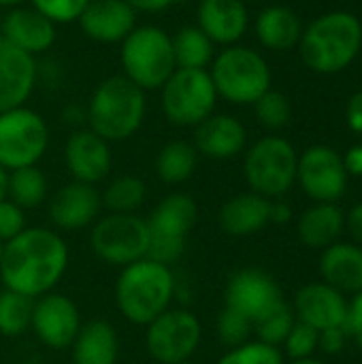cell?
<instances>
[{"label":"cell","mask_w":362,"mask_h":364,"mask_svg":"<svg viewBox=\"0 0 362 364\" xmlns=\"http://www.w3.org/2000/svg\"><path fill=\"white\" fill-rule=\"evenodd\" d=\"M346 232L352 237V243L362 247V200L346 213Z\"/></svg>","instance_id":"cell-44"},{"label":"cell","mask_w":362,"mask_h":364,"mask_svg":"<svg viewBox=\"0 0 362 364\" xmlns=\"http://www.w3.org/2000/svg\"><path fill=\"white\" fill-rule=\"evenodd\" d=\"M62 117H64V122H66V124H73V126H77V124H85V109H81V107H77V105L66 107V109H64V113H62Z\"/></svg>","instance_id":"cell-48"},{"label":"cell","mask_w":362,"mask_h":364,"mask_svg":"<svg viewBox=\"0 0 362 364\" xmlns=\"http://www.w3.org/2000/svg\"><path fill=\"white\" fill-rule=\"evenodd\" d=\"M137 13H160L173 6L177 0H126Z\"/></svg>","instance_id":"cell-46"},{"label":"cell","mask_w":362,"mask_h":364,"mask_svg":"<svg viewBox=\"0 0 362 364\" xmlns=\"http://www.w3.org/2000/svg\"><path fill=\"white\" fill-rule=\"evenodd\" d=\"M124 77H128L143 92L160 90L173 75L175 55L171 34L160 26H137L119 49Z\"/></svg>","instance_id":"cell-6"},{"label":"cell","mask_w":362,"mask_h":364,"mask_svg":"<svg viewBox=\"0 0 362 364\" xmlns=\"http://www.w3.org/2000/svg\"><path fill=\"white\" fill-rule=\"evenodd\" d=\"M341 158L350 177H362V145H352Z\"/></svg>","instance_id":"cell-45"},{"label":"cell","mask_w":362,"mask_h":364,"mask_svg":"<svg viewBox=\"0 0 362 364\" xmlns=\"http://www.w3.org/2000/svg\"><path fill=\"white\" fill-rule=\"evenodd\" d=\"M90 228L92 252L105 264L124 269L147 258L149 228L139 213H105Z\"/></svg>","instance_id":"cell-10"},{"label":"cell","mask_w":362,"mask_h":364,"mask_svg":"<svg viewBox=\"0 0 362 364\" xmlns=\"http://www.w3.org/2000/svg\"><path fill=\"white\" fill-rule=\"evenodd\" d=\"M284 303L280 284L262 269H241L230 275L224 288V307L250 320L252 326Z\"/></svg>","instance_id":"cell-14"},{"label":"cell","mask_w":362,"mask_h":364,"mask_svg":"<svg viewBox=\"0 0 362 364\" xmlns=\"http://www.w3.org/2000/svg\"><path fill=\"white\" fill-rule=\"evenodd\" d=\"M6 186H9V171L0 166V200L6 198Z\"/></svg>","instance_id":"cell-49"},{"label":"cell","mask_w":362,"mask_h":364,"mask_svg":"<svg viewBox=\"0 0 362 364\" xmlns=\"http://www.w3.org/2000/svg\"><path fill=\"white\" fill-rule=\"evenodd\" d=\"M30 2L38 13H43L55 26L79 21L81 13L90 4V0H30Z\"/></svg>","instance_id":"cell-39"},{"label":"cell","mask_w":362,"mask_h":364,"mask_svg":"<svg viewBox=\"0 0 362 364\" xmlns=\"http://www.w3.org/2000/svg\"><path fill=\"white\" fill-rule=\"evenodd\" d=\"M350 341V333H348V326H337V328H326L320 333V339H318V350L324 352L326 356H337L346 350Z\"/></svg>","instance_id":"cell-41"},{"label":"cell","mask_w":362,"mask_h":364,"mask_svg":"<svg viewBox=\"0 0 362 364\" xmlns=\"http://www.w3.org/2000/svg\"><path fill=\"white\" fill-rule=\"evenodd\" d=\"M201 156L211 160H230L247 145V130L241 119L226 113H211L194 128V143Z\"/></svg>","instance_id":"cell-23"},{"label":"cell","mask_w":362,"mask_h":364,"mask_svg":"<svg viewBox=\"0 0 362 364\" xmlns=\"http://www.w3.org/2000/svg\"><path fill=\"white\" fill-rule=\"evenodd\" d=\"M318 339H320V333L316 328H312V326H307V324L297 320L280 350L290 360L314 358V354L318 352Z\"/></svg>","instance_id":"cell-38"},{"label":"cell","mask_w":362,"mask_h":364,"mask_svg":"<svg viewBox=\"0 0 362 364\" xmlns=\"http://www.w3.org/2000/svg\"><path fill=\"white\" fill-rule=\"evenodd\" d=\"M348 333H350V339L356 343V348L362 352V292L352 296V301H350Z\"/></svg>","instance_id":"cell-42"},{"label":"cell","mask_w":362,"mask_h":364,"mask_svg":"<svg viewBox=\"0 0 362 364\" xmlns=\"http://www.w3.org/2000/svg\"><path fill=\"white\" fill-rule=\"evenodd\" d=\"M26 228H28L26 211L15 203H11L9 198L0 200V241L6 243L15 239L19 232H23Z\"/></svg>","instance_id":"cell-40"},{"label":"cell","mask_w":362,"mask_h":364,"mask_svg":"<svg viewBox=\"0 0 362 364\" xmlns=\"http://www.w3.org/2000/svg\"><path fill=\"white\" fill-rule=\"evenodd\" d=\"M218 105V92L209 68H175L160 87V107L169 124L196 128Z\"/></svg>","instance_id":"cell-8"},{"label":"cell","mask_w":362,"mask_h":364,"mask_svg":"<svg viewBox=\"0 0 362 364\" xmlns=\"http://www.w3.org/2000/svg\"><path fill=\"white\" fill-rule=\"evenodd\" d=\"M73 364H117L119 335L107 320H90L81 324L73 346Z\"/></svg>","instance_id":"cell-28"},{"label":"cell","mask_w":362,"mask_h":364,"mask_svg":"<svg viewBox=\"0 0 362 364\" xmlns=\"http://www.w3.org/2000/svg\"><path fill=\"white\" fill-rule=\"evenodd\" d=\"M0 30H2V15H0Z\"/></svg>","instance_id":"cell-53"},{"label":"cell","mask_w":362,"mask_h":364,"mask_svg":"<svg viewBox=\"0 0 362 364\" xmlns=\"http://www.w3.org/2000/svg\"><path fill=\"white\" fill-rule=\"evenodd\" d=\"M81 324L83 322H81L79 307L68 296L60 292H49L34 299L30 331L45 348L53 352L68 350Z\"/></svg>","instance_id":"cell-15"},{"label":"cell","mask_w":362,"mask_h":364,"mask_svg":"<svg viewBox=\"0 0 362 364\" xmlns=\"http://www.w3.org/2000/svg\"><path fill=\"white\" fill-rule=\"evenodd\" d=\"M147 115V96L124 75L102 79L85 107V126L107 143L126 141L139 132Z\"/></svg>","instance_id":"cell-4"},{"label":"cell","mask_w":362,"mask_h":364,"mask_svg":"<svg viewBox=\"0 0 362 364\" xmlns=\"http://www.w3.org/2000/svg\"><path fill=\"white\" fill-rule=\"evenodd\" d=\"M68 245L53 228H26L4 243L0 260L2 288L38 299L53 292L68 269Z\"/></svg>","instance_id":"cell-1"},{"label":"cell","mask_w":362,"mask_h":364,"mask_svg":"<svg viewBox=\"0 0 362 364\" xmlns=\"http://www.w3.org/2000/svg\"><path fill=\"white\" fill-rule=\"evenodd\" d=\"M346 232V213L337 203H314L297 222V237L309 250H326Z\"/></svg>","instance_id":"cell-26"},{"label":"cell","mask_w":362,"mask_h":364,"mask_svg":"<svg viewBox=\"0 0 362 364\" xmlns=\"http://www.w3.org/2000/svg\"><path fill=\"white\" fill-rule=\"evenodd\" d=\"M362 51L361 19L350 11H329L303 28L299 53L318 75H337L354 64Z\"/></svg>","instance_id":"cell-2"},{"label":"cell","mask_w":362,"mask_h":364,"mask_svg":"<svg viewBox=\"0 0 362 364\" xmlns=\"http://www.w3.org/2000/svg\"><path fill=\"white\" fill-rule=\"evenodd\" d=\"M361 30H362V19H361Z\"/></svg>","instance_id":"cell-55"},{"label":"cell","mask_w":362,"mask_h":364,"mask_svg":"<svg viewBox=\"0 0 362 364\" xmlns=\"http://www.w3.org/2000/svg\"><path fill=\"white\" fill-rule=\"evenodd\" d=\"M286 364H324L322 360H318V358H305V360H290V363Z\"/></svg>","instance_id":"cell-51"},{"label":"cell","mask_w":362,"mask_h":364,"mask_svg":"<svg viewBox=\"0 0 362 364\" xmlns=\"http://www.w3.org/2000/svg\"><path fill=\"white\" fill-rule=\"evenodd\" d=\"M77 23L96 43H122L137 28V11L126 0H90Z\"/></svg>","instance_id":"cell-20"},{"label":"cell","mask_w":362,"mask_h":364,"mask_svg":"<svg viewBox=\"0 0 362 364\" xmlns=\"http://www.w3.org/2000/svg\"><path fill=\"white\" fill-rule=\"evenodd\" d=\"M303 21L294 9L286 4L265 6L254 21V32L258 43L271 51H290L299 47L303 34Z\"/></svg>","instance_id":"cell-27"},{"label":"cell","mask_w":362,"mask_h":364,"mask_svg":"<svg viewBox=\"0 0 362 364\" xmlns=\"http://www.w3.org/2000/svg\"><path fill=\"white\" fill-rule=\"evenodd\" d=\"M102 211V198L96 186H87L81 181H70L58 188L49 203L47 215L58 232H79L90 228Z\"/></svg>","instance_id":"cell-16"},{"label":"cell","mask_w":362,"mask_h":364,"mask_svg":"<svg viewBox=\"0 0 362 364\" xmlns=\"http://www.w3.org/2000/svg\"><path fill=\"white\" fill-rule=\"evenodd\" d=\"M252 107H254L258 124L262 128L271 130V132H277V130H282V128H286L290 124L292 105H290L286 94H282V92L273 90V87L269 92H265Z\"/></svg>","instance_id":"cell-34"},{"label":"cell","mask_w":362,"mask_h":364,"mask_svg":"<svg viewBox=\"0 0 362 364\" xmlns=\"http://www.w3.org/2000/svg\"><path fill=\"white\" fill-rule=\"evenodd\" d=\"M297 164L299 154L288 139L280 134L258 139L245 151L243 160V175L250 192L269 200L284 198V194L297 183Z\"/></svg>","instance_id":"cell-7"},{"label":"cell","mask_w":362,"mask_h":364,"mask_svg":"<svg viewBox=\"0 0 362 364\" xmlns=\"http://www.w3.org/2000/svg\"><path fill=\"white\" fill-rule=\"evenodd\" d=\"M64 166L73 181L87 186L105 181L113 166L111 143L92 132L87 126L77 128L64 143Z\"/></svg>","instance_id":"cell-17"},{"label":"cell","mask_w":362,"mask_h":364,"mask_svg":"<svg viewBox=\"0 0 362 364\" xmlns=\"http://www.w3.org/2000/svg\"><path fill=\"white\" fill-rule=\"evenodd\" d=\"M23 2H26V0H0V9H6V11H11V9L23 6Z\"/></svg>","instance_id":"cell-50"},{"label":"cell","mask_w":362,"mask_h":364,"mask_svg":"<svg viewBox=\"0 0 362 364\" xmlns=\"http://www.w3.org/2000/svg\"><path fill=\"white\" fill-rule=\"evenodd\" d=\"M344 158L329 145H312L299 154L297 183L314 203H337L348 190Z\"/></svg>","instance_id":"cell-13"},{"label":"cell","mask_w":362,"mask_h":364,"mask_svg":"<svg viewBox=\"0 0 362 364\" xmlns=\"http://www.w3.org/2000/svg\"><path fill=\"white\" fill-rule=\"evenodd\" d=\"M55 23L49 21L34 6H17L2 15L0 38L9 41L17 49L30 53L32 58L47 53L55 43Z\"/></svg>","instance_id":"cell-21"},{"label":"cell","mask_w":362,"mask_h":364,"mask_svg":"<svg viewBox=\"0 0 362 364\" xmlns=\"http://www.w3.org/2000/svg\"><path fill=\"white\" fill-rule=\"evenodd\" d=\"M173 55L177 68H209L215 58V45L194 23L181 26L173 36Z\"/></svg>","instance_id":"cell-30"},{"label":"cell","mask_w":362,"mask_h":364,"mask_svg":"<svg viewBox=\"0 0 362 364\" xmlns=\"http://www.w3.org/2000/svg\"><path fill=\"white\" fill-rule=\"evenodd\" d=\"M49 147V128L41 113L17 107L0 113V166L11 171L36 166Z\"/></svg>","instance_id":"cell-11"},{"label":"cell","mask_w":362,"mask_h":364,"mask_svg":"<svg viewBox=\"0 0 362 364\" xmlns=\"http://www.w3.org/2000/svg\"><path fill=\"white\" fill-rule=\"evenodd\" d=\"M198 166V151L188 141H169L160 147L154 168L162 183L166 186H179L186 183Z\"/></svg>","instance_id":"cell-29"},{"label":"cell","mask_w":362,"mask_h":364,"mask_svg":"<svg viewBox=\"0 0 362 364\" xmlns=\"http://www.w3.org/2000/svg\"><path fill=\"white\" fill-rule=\"evenodd\" d=\"M346 124L354 134L362 136V92H356L348 98L346 105Z\"/></svg>","instance_id":"cell-43"},{"label":"cell","mask_w":362,"mask_h":364,"mask_svg":"<svg viewBox=\"0 0 362 364\" xmlns=\"http://www.w3.org/2000/svg\"><path fill=\"white\" fill-rule=\"evenodd\" d=\"M294 322H297V318H294L292 307L288 303H284L275 311H271L267 318H262L260 322L254 324L256 341H262V343L273 346V348H282V343L286 341Z\"/></svg>","instance_id":"cell-35"},{"label":"cell","mask_w":362,"mask_h":364,"mask_svg":"<svg viewBox=\"0 0 362 364\" xmlns=\"http://www.w3.org/2000/svg\"><path fill=\"white\" fill-rule=\"evenodd\" d=\"M211 81L218 98L230 105H254L265 92L271 90V66L262 53L245 45H230L215 53L209 66Z\"/></svg>","instance_id":"cell-5"},{"label":"cell","mask_w":362,"mask_h":364,"mask_svg":"<svg viewBox=\"0 0 362 364\" xmlns=\"http://www.w3.org/2000/svg\"><path fill=\"white\" fill-rule=\"evenodd\" d=\"M252 333H254L252 322L228 307H224L215 318V335H218L220 343L226 346L228 350L247 343Z\"/></svg>","instance_id":"cell-36"},{"label":"cell","mask_w":362,"mask_h":364,"mask_svg":"<svg viewBox=\"0 0 362 364\" xmlns=\"http://www.w3.org/2000/svg\"><path fill=\"white\" fill-rule=\"evenodd\" d=\"M290 307L299 322L316 328L318 333L326 328L348 326V296L326 286L324 282H314L299 288Z\"/></svg>","instance_id":"cell-18"},{"label":"cell","mask_w":362,"mask_h":364,"mask_svg":"<svg viewBox=\"0 0 362 364\" xmlns=\"http://www.w3.org/2000/svg\"><path fill=\"white\" fill-rule=\"evenodd\" d=\"M6 198L23 211L41 207L49 198V183L38 166H26L9 173Z\"/></svg>","instance_id":"cell-31"},{"label":"cell","mask_w":362,"mask_h":364,"mask_svg":"<svg viewBox=\"0 0 362 364\" xmlns=\"http://www.w3.org/2000/svg\"><path fill=\"white\" fill-rule=\"evenodd\" d=\"M2 250H4V243L0 241V260H2Z\"/></svg>","instance_id":"cell-52"},{"label":"cell","mask_w":362,"mask_h":364,"mask_svg":"<svg viewBox=\"0 0 362 364\" xmlns=\"http://www.w3.org/2000/svg\"><path fill=\"white\" fill-rule=\"evenodd\" d=\"M292 220V207L284 198L271 200V224H288Z\"/></svg>","instance_id":"cell-47"},{"label":"cell","mask_w":362,"mask_h":364,"mask_svg":"<svg viewBox=\"0 0 362 364\" xmlns=\"http://www.w3.org/2000/svg\"><path fill=\"white\" fill-rule=\"evenodd\" d=\"M320 277L326 286L344 296L362 292V247L356 243L337 241L320 254Z\"/></svg>","instance_id":"cell-24"},{"label":"cell","mask_w":362,"mask_h":364,"mask_svg":"<svg viewBox=\"0 0 362 364\" xmlns=\"http://www.w3.org/2000/svg\"><path fill=\"white\" fill-rule=\"evenodd\" d=\"M203 339L201 320L181 307H171L145 326V350L160 364L188 363Z\"/></svg>","instance_id":"cell-12"},{"label":"cell","mask_w":362,"mask_h":364,"mask_svg":"<svg viewBox=\"0 0 362 364\" xmlns=\"http://www.w3.org/2000/svg\"><path fill=\"white\" fill-rule=\"evenodd\" d=\"M34 299L17 294L13 290H0V337L15 339L30 331Z\"/></svg>","instance_id":"cell-33"},{"label":"cell","mask_w":362,"mask_h":364,"mask_svg":"<svg viewBox=\"0 0 362 364\" xmlns=\"http://www.w3.org/2000/svg\"><path fill=\"white\" fill-rule=\"evenodd\" d=\"M181 364H192V363H190V360H188V363H181Z\"/></svg>","instance_id":"cell-54"},{"label":"cell","mask_w":362,"mask_h":364,"mask_svg":"<svg viewBox=\"0 0 362 364\" xmlns=\"http://www.w3.org/2000/svg\"><path fill=\"white\" fill-rule=\"evenodd\" d=\"M196 26L213 45H237L250 28V11L243 0H201Z\"/></svg>","instance_id":"cell-22"},{"label":"cell","mask_w":362,"mask_h":364,"mask_svg":"<svg viewBox=\"0 0 362 364\" xmlns=\"http://www.w3.org/2000/svg\"><path fill=\"white\" fill-rule=\"evenodd\" d=\"M38 81L36 58L0 38V113L23 107Z\"/></svg>","instance_id":"cell-19"},{"label":"cell","mask_w":362,"mask_h":364,"mask_svg":"<svg viewBox=\"0 0 362 364\" xmlns=\"http://www.w3.org/2000/svg\"><path fill=\"white\" fill-rule=\"evenodd\" d=\"M177 279L171 267L151 258H141L119 269L113 296L124 320L134 326H147L173 307Z\"/></svg>","instance_id":"cell-3"},{"label":"cell","mask_w":362,"mask_h":364,"mask_svg":"<svg viewBox=\"0 0 362 364\" xmlns=\"http://www.w3.org/2000/svg\"><path fill=\"white\" fill-rule=\"evenodd\" d=\"M198 220V205L190 194L175 192L164 196L147 218L149 250L147 258L173 267L186 252L190 232Z\"/></svg>","instance_id":"cell-9"},{"label":"cell","mask_w":362,"mask_h":364,"mask_svg":"<svg viewBox=\"0 0 362 364\" xmlns=\"http://www.w3.org/2000/svg\"><path fill=\"white\" fill-rule=\"evenodd\" d=\"M215 364H286L280 348L262 341H247L239 348L228 350Z\"/></svg>","instance_id":"cell-37"},{"label":"cell","mask_w":362,"mask_h":364,"mask_svg":"<svg viewBox=\"0 0 362 364\" xmlns=\"http://www.w3.org/2000/svg\"><path fill=\"white\" fill-rule=\"evenodd\" d=\"M218 224L228 237L258 235L271 224V200L254 192L237 194L220 207Z\"/></svg>","instance_id":"cell-25"},{"label":"cell","mask_w":362,"mask_h":364,"mask_svg":"<svg viewBox=\"0 0 362 364\" xmlns=\"http://www.w3.org/2000/svg\"><path fill=\"white\" fill-rule=\"evenodd\" d=\"M100 198L107 213H137L147 198V186L134 175H119L107 183Z\"/></svg>","instance_id":"cell-32"}]
</instances>
